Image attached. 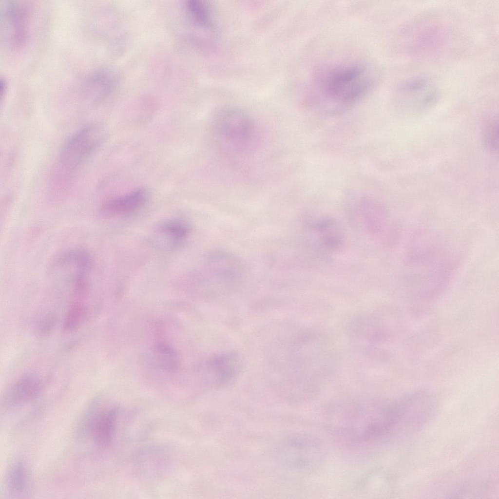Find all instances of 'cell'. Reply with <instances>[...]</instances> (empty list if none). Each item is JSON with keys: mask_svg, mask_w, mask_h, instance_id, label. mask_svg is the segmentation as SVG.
<instances>
[{"mask_svg": "<svg viewBox=\"0 0 499 499\" xmlns=\"http://www.w3.org/2000/svg\"><path fill=\"white\" fill-rule=\"evenodd\" d=\"M397 94L401 101L413 108H427L439 97V90L430 78L419 76L410 77L400 85Z\"/></svg>", "mask_w": 499, "mask_h": 499, "instance_id": "6", "label": "cell"}, {"mask_svg": "<svg viewBox=\"0 0 499 499\" xmlns=\"http://www.w3.org/2000/svg\"><path fill=\"white\" fill-rule=\"evenodd\" d=\"M30 485V474L26 463L21 460L13 463L5 477L6 495L11 498H23L28 495Z\"/></svg>", "mask_w": 499, "mask_h": 499, "instance_id": "10", "label": "cell"}, {"mask_svg": "<svg viewBox=\"0 0 499 499\" xmlns=\"http://www.w3.org/2000/svg\"><path fill=\"white\" fill-rule=\"evenodd\" d=\"M186 11L190 22L195 27L205 32L214 30L213 14L211 5L202 0H191L186 4Z\"/></svg>", "mask_w": 499, "mask_h": 499, "instance_id": "11", "label": "cell"}, {"mask_svg": "<svg viewBox=\"0 0 499 499\" xmlns=\"http://www.w3.org/2000/svg\"><path fill=\"white\" fill-rule=\"evenodd\" d=\"M489 127L487 130L486 139L490 146L495 148L496 146V143L497 142L496 139H498L497 136L498 135L497 124L493 122Z\"/></svg>", "mask_w": 499, "mask_h": 499, "instance_id": "16", "label": "cell"}, {"mask_svg": "<svg viewBox=\"0 0 499 499\" xmlns=\"http://www.w3.org/2000/svg\"><path fill=\"white\" fill-rule=\"evenodd\" d=\"M117 83V75L114 71L109 68L98 69L83 77L78 91L85 97L100 101L114 91Z\"/></svg>", "mask_w": 499, "mask_h": 499, "instance_id": "8", "label": "cell"}, {"mask_svg": "<svg viewBox=\"0 0 499 499\" xmlns=\"http://www.w3.org/2000/svg\"><path fill=\"white\" fill-rule=\"evenodd\" d=\"M117 414L115 407L102 408L96 402L91 403L79 420L77 437L90 439L99 446L108 445L114 437Z\"/></svg>", "mask_w": 499, "mask_h": 499, "instance_id": "5", "label": "cell"}, {"mask_svg": "<svg viewBox=\"0 0 499 499\" xmlns=\"http://www.w3.org/2000/svg\"><path fill=\"white\" fill-rule=\"evenodd\" d=\"M0 38L5 47L12 50L22 47L29 36L30 12L21 1L1 0Z\"/></svg>", "mask_w": 499, "mask_h": 499, "instance_id": "4", "label": "cell"}, {"mask_svg": "<svg viewBox=\"0 0 499 499\" xmlns=\"http://www.w3.org/2000/svg\"><path fill=\"white\" fill-rule=\"evenodd\" d=\"M56 321V317L54 314L49 313L45 315L40 320L38 325V333L46 334L49 333L54 328Z\"/></svg>", "mask_w": 499, "mask_h": 499, "instance_id": "15", "label": "cell"}, {"mask_svg": "<svg viewBox=\"0 0 499 499\" xmlns=\"http://www.w3.org/2000/svg\"><path fill=\"white\" fill-rule=\"evenodd\" d=\"M148 193L145 189L139 188L124 195L110 199L101 206L100 214L105 217L131 212L141 207L146 201Z\"/></svg>", "mask_w": 499, "mask_h": 499, "instance_id": "9", "label": "cell"}, {"mask_svg": "<svg viewBox=\"0 0 499 499\" xmlns=\"http://www.w3.org/2000/svg\"><path fill=\"white\" fill-rule=\"evenodd\" d=\"M212 127L219 142L232 151L245 150L255 138V129L251 118L237 108L227 107L219 110L214 116Z\"/></svg>", "mask_w": 499, "mask_h": 499, "instance_id": "3", "label": "cell"}, {"mask_svg": "<svg viewBox=\"0 0 499 499\" xmlns=\"http://www.w3.org/2000/svg\"><path fill=\"white\" fill-rule=\"evenodd\" d=\"M86 314L85 307L80 303L72 305L64 317L63 328L66 331L77 329L83 321Z\"/></svg>", "mask_w": 499, "mask_h": 499, "instance_id": "13", "label": "cell"}, {"mask_svg": "<svg viewBox=\"0 0 499 499\" xmlns=\"http://www.w3.org/2000/svg\"><path fill=\"white\" fill-rule=\"evenodd\" d=\"M161 230L164 233L170 236L173 244H178L184 238L188 232L186 225L183 222L173 220L164 223Z\"/></svg>", "mask_w": 499, "mask_h": 499, "instance_id": "14", "label": "cell"}, {"mask_svg": "<svg viewBox=\"0 0 499 499\" xmlns=\"http://www.w3.org/2000/svg\"><path fill=\"white\" fill-rule=\"evenodd\" d=\"M42 382L39 375L28 372L18 379L5 392L1 401L4 410L15 409L36 399L41 394Z\"/></svg>", "mask_w": 499, "mask_h": 499, "instance_id": "7", "label": "cell"}, {"mask_svg": "<svg viewBox=\"0 0 499 499\" xmlns=\"http://www.w3.org/2000/svg\"><path fill=\"white\" fill-rule=\"evenodd\" d=\"M104 137L97 123L84 126L72 134L63 144L58 160L59 170L67 175L79 170L95 154Z\"/></svg>", "mask_w": 499, "mask_h": 499, "instance_id": "2", "label": "cell"}, {"mask_svg": "<svg viewBox=\"0 0 499 499\" xmlns=\"http://www.w3.org/2000/svg\"><path fill=\"white\" fill-rule=\"evenodd\" d=\"M369 70L358 62L330 65L313 77L307 100L312 106L326 111H339L359 101L372 85Z\"/></svg>", "mask_w": 499, "mask_h": 499, "instance_id": "1", "label": "cell"}, {"mask_svg": "<svg viewBox=\"0 0 499 499\" xmlns=\"http://www.w3.org/2000/svg\"><path fill=\"white\" fill-rule=\"evenodd\" d=\"M152 357L156 365L168 372L175 371L179 365V359L176 351L169 345L158 343L152 351Z\"/></svg>", "mask_w": 499, "mask_h": 499, "instance_id": "12", "label": "cell"}]
</instances>
